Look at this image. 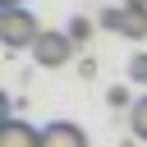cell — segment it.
I'll list each match as a JSON object with an SVG mask.
<instances>
[{"label": "cell", "mask_w": 147, "mask_h": 147, "mask_svg": "<svg viewBox=\"0 0 147 147\" xmlns=\"http://www.w3.org/2000/svg\"><path fill=\"white\" fill-rule=\"evenodd\" d=\"M32 60H37L41 69H64V64L74 60V37L46 28V32L37 37V46H32Z\"/></svg>", "instance_id": "7a4b0ae2"}, {"label": "cell", "mask_w": 147, "mask_h": 147, "mask_svg": "<svg viewBox=\"0 0 147 147\" xmlns=\"http://www.w3.org/2000/svg\"><path fill=\"white\" fill-rule=\"evenodd\" d=\"M41 147H87V133L69 119H55V124L41 129Z\"/></svg>", "instance_id": "277c9868"}, {"label": "cell", "mask_w": 147, "mask_h": 147, "mask_svg": "<svg viewBox=\"0 0 147 147\" xmlns=\"http://www.w3.org/2000/svg\"><path fill=\"white\" fill-rule=\"evenodd\" d=\"M129 133H133L138 142H147V96H138V101L129 106Z\"/></svg>", "instance_id": "8992f818"}, {"label": "cell", "mask_w": 147, "mask_h": 147, "mask_svg": "<svg viewBox=\"0 0 147 147\" xmlns=\"http://www.w3.org/2000/svg\"><path fill=\"white\" fill-rule=\"evenodd\" d=\"M18 5H23V0H0V9H18Z\"/></svg>", "instance_id": "7c38bea8"}, {"label": "cell", "mask_w": 147, "mask_h": 147, "mask_svg": "<svg viewBox=\"0 0 147 147\" xmlns=\"http://www.w3.org/2000/svg\"><path fill=\"white\" fill-rule=\"evenodd\" d=\"M0 147H41V129H32L28 119H5L0 124Z\"/></svg>", "instance_id": "5b68a950"}, {"label": "cell", "mask_w": 147, "mask_h": 147, "mask_svg": "<svg viewBox=\"0 0 147 147\" xmlns=\"http://www.w3.org/2000/svg\"><path fill=\"white\" fill-rule=\"evenodd\" d=\"M129 78H133L138 87H147V55H133V60H129Z\"/></svg>", "instance_id": "ba28073f"}, {"label": "cell", "mask_w": 147, "mask_h": 147, "mask_svg": "<svg viewBox=\"0 0 147 147\" xmlns=\"http://www.w3.org/2000/svg\"><path fill=\"white\" fill-rule=\"evenodd\" d=\"M124 5H129V9H147V0H124Z\"/></svg>", "instance_id": "8fae6325"}, {"label": "cell", "mask_w": 147, "mask_h": 147, "mask_svg": "<svg viewBox=\"0 0 147 147\" xmlns=\"http://www.w3.org/2000/svg\"><path fill=\"white\" fill-rule=\"evenodd\" d=\"M64 32H69V37H74V46H83V41H87V37H92V18H83V14H78V18H74V23H69V28H64Z\"/></svg>", "instance_id": "52a82bcc"}, {"label": "cell", "mask_w": 147, "mask_h": 147, "mask_svg": "<svg viewBox=\"0 0 147 147\" xmlns=\"http://www.w3.org/2000/svg\"><path fill=\"white\" fill-rule=\"evenodd\" d=\"M106 101H110V106H133V101H129V87H110Z\"/></svg>", "instance_id": "9c48e42d"}, {"label": "cell", "mask_w": 147, "mask_h": 147, "mask_svg": "<svg viewBox=\"0 0 147 147\" xmlns=\"http://www.w3.org/2000/svg\"><path fill=\"white\" fill-rule=\"evenodd\" d=\"M41 32H46V28H41L37 14H28L23 5H18V9H0V41H5L9 51H23V46L32 51Z\"/></svg>", "instance_id": "6da1fadb"}, {"label": "cell", "mask_w": 147, "mask_h": 147, "mask_svg": "<svg viewBox=\"0 0 147 147\" xmlns=\"http://www.w3.org/2000/svg\"><path fill=\"white\" fill-rule=\"evenodd\" d=\"M101 28L129 37V41H142V37H147V9H129V5L106 9V14H101Z\"/></svg>", "instance_id": "3957f363"}, {"label": "cell", "mask_w": 147, "mask_h": 147, "mask_svg": "<svg viewBox=\"0 0 147 147\" xmlns=\"http://www.w3.org/2000/svg\"><path fill=\"white\" fill-rule=\"evenodd\" d=\"M119 147H138V138H133V133H129V138H119Z\"/></svg>", "instance_id": "30bf717a"}]
</instances>
